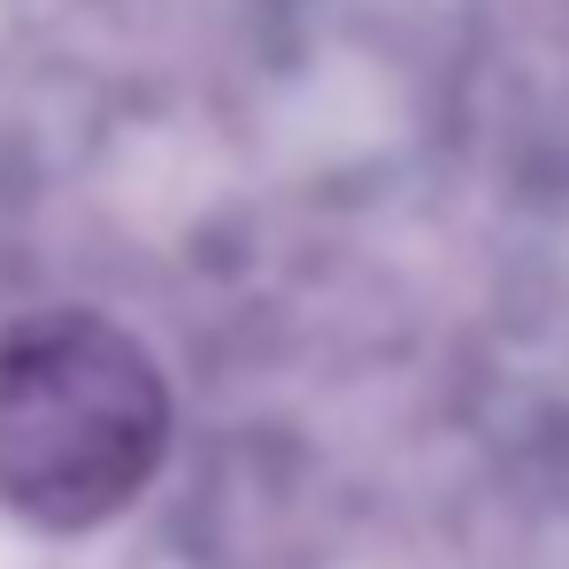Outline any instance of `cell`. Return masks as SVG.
Listing matches in <instances>:
<instances>
[{
  "instance_id": "6da1fadb",
  "label": "cell",
  "mask_w": 569,
  "mask_h": 569,
  "mask_svg": "<svg viewBox=\"0 0 569 569\" xmlns=\"http://www.w3.org/2000/svg\"><path fill=\"white\" fill-rule=\"evenodd\" d=\"M170 447V385L100 316L0 339V500L39 531H93L147 492Z\"/></svg>"
}]
</instances>
